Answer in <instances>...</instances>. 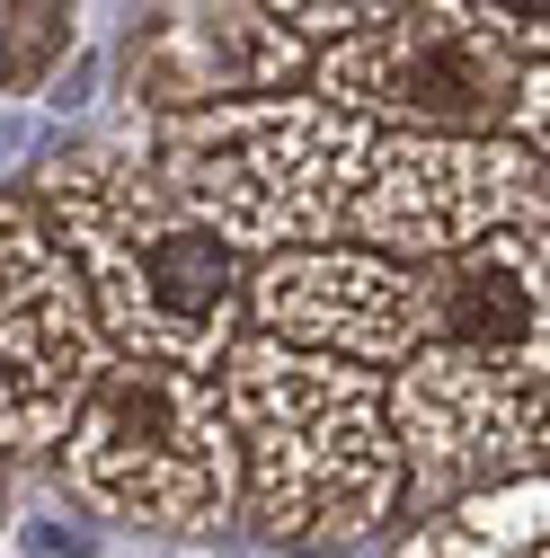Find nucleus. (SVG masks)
<instances>
[{
	"mask_svg": "<svg viewBox=\"0 0 550 558\" xmlns=\"http://www.w3.org/2000/svg\"><path fill=\"white\" fill-rule=\"evenodd\" d=\"M506 133L524 151H541L550 160V62H533L524 72V89H515V116H506Z\"/></svg>",
	"mask_w": 550,
	"mask_h": 558,
	"instance_id": "15",
	"label": "nucleus"
},
{
	"mask_svg": "<svg viewBox=\"0 0 550 558\" xmlns=\"http://www.w3.org/2000/svg\"><path fill=\"white\" fill-rule=\"evenodd\" d=\"M533 214H550V160L515 133H373L347 231L408 266H435Z\"/></svg>",
	"mask_w": 550,
	"mask_h": 558,
	"instance_id": "7",
	"label": "nucleus"
},
{
	"mask_svg": "<svg viewBox=\"0 0 550 558\" xmlns=\"http://www.w3.org/2000/svg\"><path fill=\"white\" fill-rule=\"evenodd\" d=\"M72 45V0H0V81H36Z\"/></svg>",
	"mask_w": 550,
	"mask_h": 558,
	"instance_id": "12",
	"label": "nucleus"
},
{
	"mask_svg": "<svg viewBox=\"0 0 550 558\" xmlns=\"http://www.w3.org/2000/svg\"><path fill=\"white\" fill-rule=\"evenodd\" d=\"M373 133L356 107L320 89H258L178 107L160 124V178L195 222H214L231 248H311L347 231L356 186L373 169Z\"/></svg>",
	"mask_w": 550,
	"mask_h": 558,
	"instance_id": "4",
	"label": "nucleus"
},
{
	"mask_svg": "<svg viewBox=\"0 0 550 558\" xmlns=\"http://www.w3.org/2000/svg\"><path fill=\"white\" fill-rule=\"evenodd\" d=\"M214 390L240 444V506L266 541L347 549L399 506L408 461L391 435V381H373V364L240 328Z\"/></svg>",
	"mask_w": 550,
	"mask_h": 558,
	"instance_id": "2",
	"label": "nucleus"
},
{
	"mask_svg": "<svg viewBox=\"0 0 550 558\" xmlns=\"http://www.w3.org/2000/svg\"><path fill=\"white\" fill-rule=\"evenodd\" d=\"M45 222L81 257L89 302L124 355H160L195 373L223 364V345L240 337V311H249V266L214 222H195L169 195L160 169L81 151L45 178Z\"/></svg>",
	"mask_w": 550,
	"mask_h": 558,
	"instance_id": "3",
	"label": "nucleus"
},
{
	"mask_svg": "<svg viewBox=\"0 0 550 558\" xmlns=\"http://www.w3.org/2000/svg\"><path fill=\"white\" fill-rule=\"evenodd\" d=\"M266 10L285 19L311 53H320V45H337V36H356V27L391 19V10H408V0H266Z\"/></svg>",
	"mask_w": 550,
	"mask_h": 558,
	"instance_id": "13",
	"label": "nucleus"
},
{
	"mask_svg": "<svg viewBox=\"0 0 550 558\" xmlns=\"http://www.w3.org/2000/svg\"><path fill=\"white\" fill-rule=\"evenodd\" d=\"M72 444V487L89 506L152 523V532H204L240 506V444L214 373L124 355L98 373L81 416L62 426Z\"/></svg>",
	"mask_w": 550,
	"mask_h": 558,
	"instance_id": "5",
	"label": "nucleus"
},
{
	"mask_svg": "<svg viewBox=\"0 0 550 558\" xmlns=\"http://www.w3.org/2000/svg\"><path fill=\"white\" fill-rule=\"evenodd\" d=\"M533 62L498 45L462 0H408L311 53V89L382 133H506Z\"/></svg>",
	"mask_w": 550,
	"mask_h": 558,
	"instance_id": "6",
	"label": "nucleus"
},
{
	"mask_svg": "<svg viewBox=\"0 0 550 558\" xmlns=\"http://www.w3.org/2000/svg\"><path fill=\"white\" fill-rule=\"evenodd\" d=\"M427 266H408L391 248H266L249 275V328L311 345V355H347V364H408L427 345Z\"/></svg>",
	"mask_w": 550,
	"mask_h": 558,
	"instance_id": "9",
	"label": "nucleus"
},
{
	"mask_svg": "<svg viewBox=\"0 0 550 558\" xmlns=\"http://www.w3.org/2000/svg\"><path fill=\"white\" fill-rule=\"evenodd\" d=\"M427 345L391 364V435L427 497L550 461V214L427 266Z\"/></svg>",
	"mask_w": 550,
	"mask_h": 558,
	"instance_id": "1",
	"label": "nucleus"
},
{
	"mask_svg": "<svg viewBox=\"0 0 550 558\" xmlns=\"http://www.w3.org/2000/svg\"><path fill=\"white\" fill-rule=\"evenodd\" d=\"M302 62H311V45L266 10V0H204V10H178V19H160L133 45V89H152L178 116V107L285 89Z\"/></svg>",
	"mask_w": 550,
	"mask_h": 558,
	"instance_id": "10",
	"label": "nucleus"
},
{
	"mask_svg": "<svg viewBox=\"0 0 550 558\" xmlns=\"http://www.w3.org/2000/svg\"><path fill=\"white\" fill-rule=\"evenodd\" d=\"M399 558H550V478H498L453 497Z\"/></svg>",
	"mask_w": 550,
	"mask_h": 558,
	"instance_id": "11",
	"label": "nucleus"
},
{
	"mask_svg": "<svg viewBox=\"0 0 550 558\" xmlns=\"http://www.w3.org/2000/svg\"><path fill=\"white\" fill-rule=\"evenodd\" d=\"M498 45H515L524 62H550V0H462Z\"/></svg>",
	"mask_w": 550,
	"mask_h": 558,
	"instance_id": "14",
	"label": "nucleus"
},
{
	"mask_svg": "<svg viewBox=\"0 0 550 558\" xmlns=\"http://www.w3.org/2000/svg\"><path fill=\"white\" fill-rule=\"evenodd\" d=\"M107 364L116 337L81 257L36 204H0V444H62Z\"/></svg>",
	"mask_w": 550,
	"mask_h": 558,
	"instance_id": "8",
	"label": "nucleus"
}]
</instances>
